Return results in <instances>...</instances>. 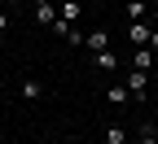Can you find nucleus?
<instances>
[{
  "mask_svg": "<svg viewBox=\"0 0 158 144\" xmlns=\"http://www.w3.org/2000/svg\"><path fill=\"white\" fill-rule=\"evenodd\" d=\"M35 22H40V26H53V22H57L53 0H35Z\"/></svg>",
  "mask_w": 158,
  "mask_h": 144,
  "instance_id": "nucleus-1",
  "label": "nucleus"
},
{
  "mask_svg": "<svg viewBox=\"0 0 158 144\" xmlns=\"http://www.w3.org/2000/svg\"><path fill=\"white\" fill-rule=\"evenodd\" d=\"M84 48H88V53L110 48V31H88V35H84Z\"/></svg>",
  "mask_w": 158,
  "mask_h": 144,
  "instance_id": "nucleus-2",
  "label": "nucleus"
},
{
  "mask_svg": "<svg viewBox=\"0 0 158 144\" xmlns=\"http://www.w3.org/2000/svg\"><path fill=\"white\" fill-rule=\"evenodd\" d=\"M145 88H149V70H132L127 74V92L132 96H145Z\"/></svg>",
  "mask_w": 158,
  "mask_h": 144,
  "instance_id": "nucleus-3",
  "label": "nucleus"
},
{
  "mask_svg": "<svg viewBox=\"0 0 158 144\" xmlns=\"http://www.w3.org/2000/svg\"><path fill=\"white\" fill-rule=\"evenodd\" d=\"M132 70H154V48H149V44L132 53Z\"/></svg>",
  "mask_w": 158,
  "mask_h": 144,
  "instance_id": "nucleus-4",
  "label": "nucleus"
},
{
  "mask_svg": "<svg viewBox=\"0 0 158 144\" xmlns=\"http://www.w3.org/2000/svg\"><path fill=\"white\" fill-rule=\"evenodd\" d=\"M92 66H97V70H118V57H114V48L92 53Z\"/></svg>",
  "mask_w": 158,
  "mask_h": 144,
  "instance_id": "nucleus-5",
  "label": "nucleus"
},
{
  "mask_svg": "<svg viewBox=\"0 0 158 144\" xmlns=\"http://www.w3.org/2000/svg\"><path fill=\"white\" fill-rule=\"evenodd\" d=\"M127 39H132L136 48H145V44H149V26H145V22H132V31H127Z\"/></svg>",
  "mask_w": 158,
  "mask_h": 144,
  "instance_id": "nucleus-6",
  "label": "nucleus"
},
{
  "mask_svg": "<svg viewBox=\"0 0 158 144\" xmlns=\"http://www.w3.org/2000/svg\"><path fill=\"white\" fill-rule=\"evenodd\" d=\"M106 96H110V105H127V100H132V92H127V83H114V88H110Z\"/></svg>",
  "mask_w": 158,
  "mask_h": 144,
  "instance_id": "nucleus-7",
  "label": "nucleus"
},
{
  "mask_svg": "<svg viewBox=\"0 0 158 144\" xmlns=\"http://www.w3.org/2000/svg\"><path fill=\"white\" fill-rule=\"evenodd\" d=\"M22 96L27 100H40V96H44V83H40V79H22Z\"/></svg>",
  "mask_w": 158,
  "mask_h": 144,
  "instance_id": "nucleus-8",
  "label": "nucleus"
},
{
  "mask_svg": "<svg viewBox=\"0 0 158 144\" xmlns=\"http://www.w3.org/2000/svg\"><path fill=\"white\" fill-rule=\"evenodd\" d=\"M62 22H79V0H62Z\"/></svg>",
  "mask_w": 158,
  "mask_h": 144,
  "instance_id": "nucleus-9",
  "label": "nucleus"
},
{
  "mask_svg": "<svg viewBox=\"0 0 158 144\" xmlns=\"http://www.w3.org/2000/svg\"><path fill=\"white\" fill-rule=\"evenodd\" d=\"M106 144H127V131H123V127H118V122H114V127L106 131Z\"/></svg>",
  "mask_w": 158,
  "mask_h": 144,
  "instance_id": "nucleus-10",
  "label": "nucleus"
},
{
  "mask_svg": "<svg viewBox=\"0 0 158 144\" xmlns=\"http://www.w3.org/2000/svg\"><path fill=\"white\" fill-rule=\"evenodd\" d=\"M136 144H158V127H154V122H145V131L136 135Z\"/></svg>",
  "mask_w": 158,
  "mask_h": 144,
  "instance_id": "nucleus-11",
  "label": "nucleus"
},
{
  "mask_svg": "<svg viewBox=\"0 0 158 144\" xmlns=\"http://www.w3.org/2000/svg\"><path fill=\"white\" fill-rule=\"evenodd\" d=\"M127 18L141 22V18H145V0H127Z\"/></svg>",
  "mask_w": 158,
  "mask_h": 144,
  "instance_id": "nucleus-12",
  "label": "nucleus"
},
{
  "mask_svg": "<svg viewBox=\"0 0 158 144\" xmlns=\"http://www.w3.org/2000/svg\"><path fill=\"white\" fill-rule=\"evenodd\" d=\"M149 48L158 53V26H149Z\"/></svg>",
  "mask_w": 158,
  "mask_h": 144,
  "instance_id": "nucleus-13",
  "label": "nucleus"
},
{
  "mask_svg": "<svg viewBox=\"0 0 158 144\" xmlns=\"http://www.w3.org/2000/svg\"><path fill=\"white\" fill-rule=\"evenodd\" d=\"M5 26H9V18H5V13H0V31H5Z\"/></svg>",
  "mask_w": 158,
  "mask_h": 144,
  "instance_id": "nucleus-14",
  "label": "nucleus"
}]
</instances>
